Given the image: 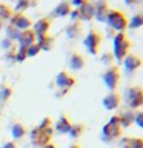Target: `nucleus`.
<instances>
[{
  "instance_id": "obj_1",
  "label": "nucleus",
  "mask_w": 143,
  "mask_h": 148,
  "mask_svg": "<svg viewBox=\"0 0 143 148\" xmlns=\"http://www.w3.org/2000/svg\"><path fill=\"white\" fill-rule=\"evenodd\" d=\"M129 49H131V42L128 40V37L123 32H118L114 37V54H112L114 59L118 60V62L123 60L129 54Z\"/></svg>"
},
{
  "instance_id": "obj_2",
  "label": "nucleus",
  "mask_w": 143,
  "mask_h": 148,
  "mask_svg": "<svg viewBox=\"0 0 143 148\" xmlns=\"http://www.w3.org/2000/svg\"><path fill=\"white\" fill-rule=\"evenodd\" d=\"M106 23L112 28V29L123 32L128 26V18L122 11H117V9H109L108 16H106Z\"/></svg>"
},
{
  "instance_id": "obj_3",
  "label": "nucleus",
  "mask_w": 143,
  "mask_h": 148,
  "mask_svg": "<svg viewBox=\"0 0 143 148\" xmlns=\"http://www.w3.org/2000/svg\"><path fill=\"white\" fill-rule=\"evenodd\" d=\"M120 133H122V128H120V123H118V117L114 116V117H111V120L103 127L101 136H103V140L111 142V140H114L115 137H118Z\"/></svg>"
},
{
  "instance_id": "obj_4",
  "label": "nucleus",
  "mask_w": 143,
  "mask_h": 148,
  "mask_svg": "<svg viewBox=\"0 0 143 148\" xmlns=\"http://www.w3.org/2000/svg\"><path fill=\"white\" fill-rule=\"evenodd\" d=\"M125 100H126V103L131 106V108H138V106H142V103H143L142 88H138V86L128 88L126 94H125Z\"/></svg>"
},
{
  "instance_id": "obj_5",
  "label": "nucleus",
  "mask_w": 143,
  "mask_h": 148,
  "mask_svg": "<svg viewBox=\"0 0 143 148\" xmlns=\"http://www.w3.org/2000/svg\"><path fill=\"white\" fill-rule=\"evenodd\" d=\"M120 80H122V76H120V71H118L117 66L108 68V71L103 74V82H105V85L108 86L109 91H114L115 88L118 86Z\"/></svg>"
},
{
  "instance_id": "obj_6",
  "label": "nucleus",
  "mask_w": 143,
  "mask_h": 148,
  "mask_svg": "<svg viewBox=\"0 0 143 148\" xmlns=\"http://www.w3.org/2000/svg\"><path fill=\"white\" fill-rule=\"evenodd\" d=\"M49 139H51V128L49 127L48 128H39L37 127L35 130L31 131V140L34 145L43 147L49 142Z\"/></svg>"
},
{
  "instance_id": "obj_7",
  "label": "nucleus",
  "mask_w": 143,
  "mask_h": 148,
  "mask_svg": "<svg viewBox=\"0 0 143 148\" xmlns=\"http://www.w3.org/2000/svg\"><path fill=\"white\" fill-rule=\"evenodd\" d=\"M101 43V36L99 34L97 31H89L85 37V40H83V45H85V48L89 51L91 54H95L97 51H99V46Z\"/></svg>"
},
{
  "instance_id": "obj_8",
  "label": "nucleus",
  "mask_w": 143,
  "mask_h": 148,
  "mask_svg": "<svg viewBox=\"0 0 143 148\" xmlns=\"http://www.w3.org/2000/svg\"><path fill=\"white\" fill-rule=\"evenodd\" d=\"M55 83H57V86L62 88L63 91H68L74 86L76 79H74L72 76H69L66 71H62V73L57 74V77H55Z\"/></svg>"
},
{
  "instance_id": "obj_9",
  "label": "nucleus",
  "mask_w": 143,
  "mask_h": 148,
  "mask_svg": "<svg viewBox=\"0 0 143 148\" xmlns=\"http://www.w3.org/2000/svg\"><path fill=\"white\" fill-rule=\"evenodd\" d=\"M94 5V17L99 22H106V16H108V3L106 0H95Z\"/></svg>"
},
{
  "instance_id": "obj_10",
  "label": "nucleus",
  "mask_w": 143,
  "mask_h": 148,
  "mask_svg": "<svg viewBox=\"0 0 143 148\" xmlns=\"http://www.w3.org/2000/svg\"><path fill=\"white\" fill-rule=\"evenodd\" d=\"M11 22H12L11 26H14L16 29H18L20 32L29 29V26H31V20L26 16H23V14H16V16H12Z\"/></svg>"
},
{
  "instance_id": "obj_11",
  "label": "nucleus",
  "mask_w": 143,
  "mask_h": 148,
  "mask_svg": "<svg viewBox=\"0 0 143 148\" xmlns=\"http://www.w3.org/2000/svg\"><path fill=\"white\" fill-rule=\"evenodd\" d=\"M94 17V5L92 2H86L80 6V11H78V18L80 20H91V18Z\"/></svg>"
},
{
  "instance_id": "obj_12",
  "label": "nucleus",
  "mask_w": 143,
  "mask_h": 148,
  "mask_svg": "<svg viewBox=\"0 0 143 148\" xmlns=\"http://www.w3.org/2000/svg\"><path fill=\"white\" fill-rule=\"evenodd\" d=\"M18 43H20V48H28V46L35 43V34L31 29L22 31L20 37H18Z\"/></svg>"
},
{
  "instance_id": "obj_13",
  "label": "nucleus",
  "mask_w": 143,
  "mask_h": 148,
  "mask_svg": "<svg viewBox=\"0 0 143 148\" xmlns=\"http://www.w3.org/2000/svg\"><path fill=\"white\" fill-rule=\"evenodd\" d=\"M120 96L117 94V92H114V91H111L108 96L103 99V106L106 110H115V108H118L120 106Z\"/></svg>"
},
{
  "instance_id": "obj_14",
  "label": "nucleus",
  "mask_w": 143,
  "mask_h": 148,
  "mask_svg": "<svg viewBox=\"0 0 143 148\" xmlns=\"http://www.w3.org/2000/svg\"><path fill=\"white\" fill-rule=\"evenodd\" d=\"M140 63H142V60L136 54H128L126 57L123 59V65H125V68H126V71H136V69L140 66Z\"/></svg>"
},
{
  "instance_id": "obj_15",
  "label": "nucleus",
  "mask_w": 143,
  "mask_h": 148,
  "mask_svg": "<svg viewBox=\"0 0 143 148\" xmlns=\"http://www.w3.org/2000/svg\"><path fill=\"white\" fill-rule=\"evenodd\" d=\"M49 26H51V20L49 18H40L34 23V34L37 36H46V32L49 31Z\"/></svg>"
},
{
  "instance_id": "obj_16",
  "label": "nucleus",
  "mask_w": 143,
  "mask_h": 148,
  "mask_svg": "<svg viewBox=\"0 0 143 148\" xmlns=\"http://www.w3.org/2000/svg\"><path fill=\"white\" fill-rule=\"evenodd\" d=\"M85 66V59H83L82 54L78 53H72L71 57H69V68L74 69V71H78Z\"/></svg>"
},
{
  "instance_id": "obj_17",
  "label": "nucleus",
  "mask_w": 143,
  "mask_h": 148,
  "mask_svg": "<svg viewBox=\"0 0 143 148\" xmlns=\"http://www.w3.org/2000/svg\"><path fill=\"white\" fill-rule=\"evenodd\" d=\"M35 43L39 45L40 51H49L51 48H52L54 40L51 39L49 36H37L35 37Z\"/></svg>"
},
{
  "instance_id": "obj_18",
  "label": "nucleus",
  "mask_w": 143,
  "mask_h": 148,
  "mask_svg": "<svg viewBox=\"0 0 143 148\" xmlns=\"http://www.w3.org/2000/svg\"><path fill=\"white\" fill-rule=\"evenodd\" d=\"M69 12H71V5H69V2H62L54 8L52 16L54 17H65V16H68Z\"/></svg>"
},
{
  "instance_id": "obj_19",
  "label": "nucleus",
  "mask_w": 143,
  "mask_h": 148,
  "mask_svg": "<svg viewBox=\"0 0 143 148\" xmlns=\"http://www.w3.org/2000/svg\"><path fill=\"white\" fill-rule=\"evenodd\" d=\"M118 117V123L122 125V127H129L132 122H134V113L132 111H125V113H122L120 116H117Z\"/></svg>"
},
{
  "instance_id": "obj_20",
  "label": "nucleus",
  "mask_w": 143,
  "mask_h": 148,
  "mask_svg": "<svg viewBox=\"0 0 143 148\" xmlns=\"http://www.w3.org/2000/svg\"><path fill=\"white\" fill-rule=\"evenodd\" d=\"M55 128H57V131H59L60 134H65V133L69 131V128H71V122L68 120L66 116H62V117L59 119L57 125H55Z\"/></svg>"
},
{
  "instance_id": "obj_21",
  "label": "nucleus",
  "mask_w": 143,
  "mask_h": 148,
  "mask_svg": "<svg viewBox=\"0 0 143 148\" xmlns=\"http://www.w3.org/2000/svg\"><path fill=\"white\" fill-rule=\"evenodd\" d=\"M122 147L123 148H143V143L140 139H123Z\"/></svg>"
},
{
  "instance_id": "obj_22",
  "label": "nucleus",
  "mask_w": 143,
  "mask_h": 148,
  "mask_svg": "<svg viewBox=\"0 0 143 148\" xmlns=\"http://www.w3.org/2000/svg\"><path fill=\"white\" fill-rule=\"evenodd\" d=\"M78 34H80V26H78V23H71V25L66 26V36L69 39H76Z\"/></svg>"
},
{
  "instance_id": "obj_23",
  "label": "nucleus",
  "mask_w": 143,
  "mask_h": 148,
  "mask_svg": "<svg viewBox=\"0 0 143 148\" xmlns=\"http://www.w3.org/2000/svg\"><path fill=\"white\" fill-rule=\"evenodd\" d=\"M11 133H12L14 139H20V137H23V134L26 133V130L22 123H14L12 128H11Z\"/></svg>"
},
{
  "instance_id": "obj_24",
  "label": "nucleus",
  "mask_w": 143,
  "mask_h": 148,
  "mask_svg": "<svg viewBox=\"0 0 143 148\" xmlns=\"http://www.w3.org/2000/svg\"><path fill=\"white\" fill-rule=\"evenodd\" d=\"M11 94H12V90H11V88H8V86H5V85L0 86V103L6 102Z\"/></svg>"
},
{
  "instance_id": "obj_25",
  "label": "nucleus",
  "mask_w": 143,
  "mask_h": 148,
  "mask_svg": "<svg viewBox=\"0 0 143 148\" xmlns=\"http://www.w3.org/2000/svg\"><path fill=\"white\" fill-rule=\"evenodd\" d=\"M83 131V127L80 123H76V125H71V128H69V131H68V134L71 136L72 139H77L78 136H80V133Z\"/></svg>"
},
{
  "instance_id": "obj_26",
  "label": "nucleus",
  "mask_w": 143,
  "mask_h": 148,
  "mask_svg": "<svg viewBox=\"0 0 143 148\" xmlns=\"http://www.w3.org/2000/svg\"><path fill=\"white\" fill-rule=\"evenodd\" d=\"M12 17V11L9 9L8 5H0V20L2 18H11Z\"/></svg>"
},
{
  "instance_id": "obj_27",
  "label": "nucleus",
  "mask_w": 143,
  "mask_h": 148,
  "mask_svg": "<svg viewBox=\"0 0 143 148\" xmlns=\"http://www.w3.org/2000/svg\"><path fill=\"white\" fill-rule=\"evenodd\" d=\"M142 26V16L140 14H136V16H132L131 22H129V28H134V29H137V28Z\"/></svg>"
},
{
  "instance_id": "obj_28",
  "label": "nucleus",
  "mask_w": 143,
  "mask_h": 148,
  "mask_svg": "<svg viewBox=\"0 0 143 148\" xmlns=\"http://www.w3.org/2000/svg\"><path fill=\"white\" fill-rule=\"evenodd\" d=\"M32 2H34V0H18L17 5H16V9L17 11H23V9L32 6Z\"/></svg>"
},
{
  "instance_id": "obj_29",
  "label": "nucleus",
  "mask_w": 143,
  "mask_h": 148,
  "mask_svg": "<svg viewBox=\"0 0 143 148\" xmlns=\"http://www.w3.org/2000/svg\"><path fill=\"white\" fill-rule=\"evenodd\" d=\"M6 32H8V37H9V40H18V37H20V31L18 29H16L14 26H8V29H6Z\"/></svg>"
},
{
  "instance_id": "obj_30",
  "label": "nucleus",
  "mask_w": 143,
  "mask_h": 148,
  "mask_svg": "<svg viewBox=\"0 0 143 148\" xmlns=\"http://www.w3.org/2000/svg\"><path fill=\"white\" fill-rule=\"evenodd\" d=\"M39 53H40V48H39L37 43H34V45H31V46L26 48V57H32V56H37Z\"/></svg>"
},
{
  "instance_id": "obj_31",
  "label": "nucleus",
  "mask_w": 143,
  "mask_h": 148,
  "mask_svg": "<svg viewBox=\"0 0 143 148\" xmlns=\"http://www.w3.org/2000/svg\"><path fill=\"white\" fill-rule=\"evenodd\" d=\"M25 59H26V48H18L16 60H17V62H23Z\"/></svg>"
},
{
  "instance_id": "obj_32",
  "label": "nucleus",
  "mask_w": 143,
  "mask_h": 148,
  "mask_svg": "<svg viewBox=\"0 0 143 148\" xmlns=\"http://www.w3.org/2000/svg\"><path fill=\"white\" fill-rule=\"evenodd\" d=\"M134 120H136V123L138 125V127H143V114L142 113H137V114H134Z\"/></svg>"
},
{
  "instance_id": "obj_33",
  "label": "nucleus",
  "mask_w": 143,
  "mask_h": 148,
  "mask_svg": "<svg viewBox=\"0 0 143 148\" xmlns=\"http://www.w3.org/2000/svg\"><path fill=\"white\" fill-rule=\"evenodd\" d=\"M111 60H112V56H111V54H103V56H101V62H103L105 65H109Z\"/></svg>"
},
{
  "instance_id": "obj_34",
  "label": "nucleus",
  "mask_w": 143,
  "mask_h": 148,
  "mask_svg": "<svg viewBox=\"0 0 143 148\" xmlns=\"http://www.w3.org/2000/svg\"><path fill=\"white\" fill-rule=\"evenodd\" d=\"M85 2H86V0H71V3L74 5V6H78V8H80Z\"/></svg>"
},
{
  "instance_id": "obj_35",
  "label": "nucleus",
  "mask_w": 143,
  "mask_h": 148,
  "mask_svg": "<svg viewBox=\"0 0 143 148\" xmlns=\"http://www.w3.org/2000/svg\"><path fill=\"white\" fill-rule=\"evenodd\" d=\"M3 148H17V147H16V143H14V142H8V143H5V145H3Z\"/></svg>"
},
{
  "instance_id": "obj_36",
  "label": "nucleus",
  "mask_w": 143,
  "mask_h": 148,
  "mask_svg": "<svg viewBox=\"0 0 143 148\" xmlns=\"http://www.w3.org/2000/svg\"><path fill=\"white\" fill-rule=\"evenodd\" d=\"M69 14H71V18H78V11L77 9H74V11H71Z\"/></svg>"
},
{
  "instance_id": "obj_37",
  "label": "nucleus",
  "mask_w": 143,
  "mask_h": 148,
  "mask_svg": "<svg viewBox=\"0 0 143 148\" xmlns=\"http://www.w3.org/2000/svg\"><path fill=\"white\" fill-rule=\"evenodd\" d=\"M2 45L5 46V48H8V46H11V40H9V39H5Z\"/></svg>"
},
{
  "instance_id": "obj_38",
  "label": "nucleus",
  "mask_w": 143,
  "mask_h": 148,
  "mask_svg": "<svg viewBox=\"0 0 143 148\" xmlns=\"http://www.w3.org/2000/svg\"><path fill=\"white\" fill-rule=\"evenodd\" d=\"M125 2H126V5H136L138 2H142V0H125Z\"/></svg>"
},
{
  "instance_id": "obj_39",
  "label": "nucleus",
  "mask_w": 143,
  "mask_h": 148,
  "mask_svg": "<svg viewBox=\"0 0 143 148\" xmlns=\"http://www.w3.org/2000/svg\"><path fill=\"white\" fill-rule=\"evenodd\" d=\"M42 148H55V147H54V145H51V143H46V145H43Z\"/></svg>"
},
{
  "instance_id": "obj_40",
  "label": "nucleus",
  "mask_w": 143,
  "mask_h": 148,
  "mask_svg": "<svg viewBox=\"0 0 143 148\" xmlns=\"http://www.w3.org/2000/svg\"><path fill=\"white\" fill-rule=\"evenodd\" d=\"M69 148H80V147H77V145H72V147H69Z\"/></svg>"
},
{
  "instance_id": "obj_41",
  "label": "nucleus",
  "mask_w": 143,
  "mask_h": 148,
  "mask_svg": "<svg viewBox=\"0 0 143 148\" xmlns=\"http://www.w3.org/2000/svg\"><path fill=\"white\" fill-rule=\"evenodd\" d=\"M2 26H3V23H2V20H0V29H2Z\"/></svg>"
}]
</instances>
